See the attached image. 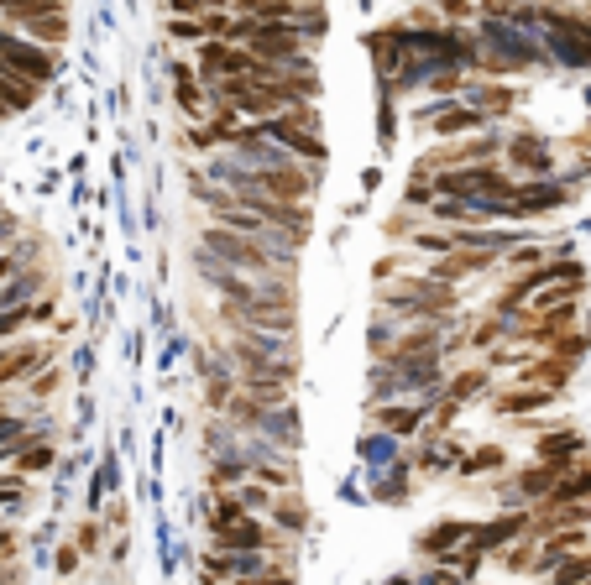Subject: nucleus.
Instances as JSON below:
<instances>
[{
    "label": "nucleus",
    "instance_id": "1",
    "mask_svg": "<svg viewBox=\"0 0 591 585\" xmlns=\"http://www.w3.org/2000/svg\"><path fill=\"white\" fill-rule=\"evenodd\" d=\"M377 303L388 314H398V319L435 324V319H445L450 309H456L461 293L450 288V283H435V277H398V283H388V288L377 293Z\"/></svg>",
    "mask_w": 591,
    "mask_h": 585
},
{
    "label": "nucleus",
    "instance_id": "2",
    "mask_svg": "<svg viewBox=\"0 0 591 585\" xmlns=\"http://www.w3.org/2000/svg\"><path fill=\"white\" fill-rule=\"evenodd\" d=\"M272 142L288 147L293 157H304V162H325V142H320V110L314 105H288L278 115H267V121H257Z\"/></svg>",
    "mask_w": 591,
    "mask_h": 585
},
{
    "label": "nucleus",
    "instance_id": "3",
    "mask_svg": "<svg viewBox=\"0 0 591 585\" xmlns=\"http://www.w3.org/2000/svg\"><path fill=\"white\" fill-rule=\"evenodd\" d=\"M0 63L16 68V74L32 79V84H48L58 74V58L42 48V42H32L27 32H16L11 21H0Z\"/></svg>",
    "mask_w": 591,
    "mask_h": 585
},
{
    "label": "nucleus",
    "instance_id": "4",
    "mask_svg": "<svg viewBox=\"0 0 591 585\" xmlns=\"http://www.w3.org/2000/svg\"><path fill=\"white\" fill-rule=\"evenodd\" d=\"M565 204H571V183L529 178V183H518V189H513L503 220H544V215H555V209H565Z\"/></svg>",
    "mask_w": 591,
    "mask_h": 585
},
{
    "label": "nucleus",
    "instance_id": "5",
    "mask_svg": "<svg viewBox=\"0 0 591 585\" xmlns=\"http://www.w3.org/2000/svg\"><path fill=\"white\" fill-rule=\"evenodd\" d=\"M503 162L518 168L524 178H555V147L544 142V131L534 126H518L508 142H503Z\"/></svg>",
    "mask_w": 591,
    "mask_h": 585
},
{
    "label": "nucleus",
    "instance_id": "6",
    "mask_svg": "<svg viewBox=\"0 0 591 585\" xmlns=\"http://www.w3.org/2000/svg\"><path fill=\"white\" fill-rule=\"evenodd\" d=\"M529 533H534V507H508V512H497V518L476 523L471 544L487 549V554H503L508 544H518V538H529Z\"/></svg>",
    "mask_w": 591,
    "mask_h": 585
},
{
    "label": "nucleus",
    "instance_id": "7",
    "mask_svg": "<svg viewBox=\"0 0 591 585\" xmlns=\"http://www.w3.org/2000/svg\"><path fill=\"white\" fill-rule=\"evenodd\" d=\"M471 533H476V523H466V518H440V523H429V528L414 538V549H419L424 559H435V565H450V559H456V549L466 544Z\"/></svg>",
    "mask_w": 591,
    "mask_h": 585
},
{
    "label": "nucleus",
    "instance_id": "8",
    "mask_svg": "<svg viewBox=\"0 0 591 585\" xmlns=\"http://www.w3.org/2000/svg\"><path fill=\"white\" fill-rule=\"evenodd\" d=\"M367 53H372V63H377V74L393 84V79L403 74V63L414 58V53H408V21H393V27H377V32L367 37Z\"/></svg>",
    "mask_w": 591,
    "mask_h": 585
},
{
    "label": "nucleus",
    "instance_id": "9",
    "mask_svg": "<svg viewBox=\"0 0 591 585\" xmlns=\"http://www.w3.org/2000/svg\"><path fill=\"white\" fill-rule=\"evenodd\" d=\"M424 418H429V403H424V397H398V403H372V424H377L382 434H393V439L419 434V429H424Z\"/></svg>",
    "mask_w": 591,
    "mask_h": 585
},
{
    "label": "nucleus",
    "instance_id": "10",
    "mask_svg": "<svg viewBox=\"0 0 591 585\" xmlns=\"http://www.w3.org/2000/svg\"><path fill=\"white\" fill-rule=\"evenodd\" d=\"M424 121H429V131H435L440 142H461V136L487 131V115L476 105H435V110H424Z\"/></svg>",
    "mask_w": 591,
    "mask_h": 585
},
{
    "label": "nucleus",
    "instance_id": "11",
    "mask_svg": "<svg viewBox=\"0 0 591 585\" xmlns=\"http://www.w3.org/2000/svg\"><path fill=\"white\" fill-rule=\"evenodd\" d=\"M272 565L262 554H236V549H215L210 544V554H204V580H252V575H267Z\"/></svg>",
    "mask_w": 591,
    "mask_h": 585
},
{
    "label": "nucleus",
    "instance_id": "12",
    "mask_svg": "<svg viewBox=\"0 0 591 585\" xmlns=\"http://www.w3.org/2000/svg\"><path fill=\"white\" fill-rule=\"evenodd\" d=\"M42 361H48V350H42L37 340H16V345H0V392H6L11 382H32Z\"/></svg>",
    "mask_w": 591,
    "mask_h": 585
},
{
    "label": "nucleus",
    "instance_id": "13",
    "mask_svg": "<svg viewBox=\"0 0 591 585\" xmlns=\"http://www.w3.org/2000/svg\"><path fill=\"white\" fill-rule=\"evenodd\" d=\"M571 377H576V361H565V356H555V350H544V356H534V361L518 366V377H513V382L565 392V387H571Z\"/></svg>",
    "mask_w": 591,
    "mask_h": 585
},
{
    "label": "nucleus",
    "instance_id": "14",
    "mask_svg": "<svg viewBox=\"0 0 591 585\" xmlns=\"http://www.w3.org/2000/svg\"><path fill=\"white\" fill-rule=\"evenodd\" d=\"M560 392H550V387H524V382H513V387H503L492 397V413L497 418H529V413H544L555 403Z\"/></svg>",
    "mask_w": 591,
    "mask_h": 585
},
{
    "label": "nucleus",
    "instance_id": "15",
    "mask_svg": "<svg viewBox=\"0 0 591 585\" xmlns=\"http://www.w3.org/2000/svg\"><path fill=\"white\" fill-rule=\"evenodd\" d=\"M466 460V450L456 439H440V434H424V444H419V455L408 460L414 471L424 476V481H435V476H445V471H456V465Z\"/></svg>",
    "mask_w": 591,
    "mask_h": 585
},
{
    "label": "nucleus",
    "instance_id": "16",
    "mask_svg": "<svg viewBox=\"0 0 591 585\" xmlns=\"http://www.w3.org/2000/svg\"><path fill=\"white\" fill-rule=\"evenodd\" d=\"M534 455H539V460H586V434L571 429V424L544 429V434L534 439Z\"/></svg>",
    "mask_w": 591,
    "mask_h": 585
},
{
    "label": "nucleus",
    "instance_id": "17",
    "mask_svg": "<svg viewBox=\"0 0 591 585\" xmlns=\"http://www.w3.org/2000/svg\"><path fill=\"white\" fill-rule=\"evenodd\" d=\"M173 100H178V110H184L189 121H199V115H204V105H210V89H204L199 68L173 63Z\"/></svg>",
    "mask_w": 591,
    "mask_h": 585
},
{
    "label": "nucleus",
    "instance_id": "18",
    "mask_svg": "<svg viewBox=\"0 0 591 585\" xmlns=\"http://www.w3.org/2000/svg\"><path fill=\"white\" fill-rule=\"evenodd\" d=\"M518 100H524V89H513V84H482V79H471L466 89V105H476L492 121V115H508Z\"/></svg>",
    "mask_w": 591,
    "mask_h": 585
},
{
    "label": "nucleus",
    "instance_id": "19",
    "mask_svg": "<svg viewBox=\"0 0 591 585\" xmlns=\"http://www.w3.org/2000/svg\"><path fill=\"white\" fill-rule=\"evenodd\" d=\"M37 95H42V84L21 79L16 68L0 63V110H6V115H21V110H32V105H37Z\"/></svg>",
    "mask_w": 591,
    "mask_h": 585
},
{
    "label": "nucleus",
    "instance_id": "20",
    "mask_svg": "<svg viewBox=\"0 0 591 585\" xmlns=\"http://www.w3.org/2000/svg\"><path fill=\"white\" fill-rule=\"evenodd\" d=\"M225 418H231L236 429L262 434V429H267V418H272V403H262V397H252V392H236L231 403H225Z\"/></svg>",
    "mask_w": 591,
    "mask_h": 585
},
{
    "label": "nucleus",
    "instance_id": "21",
    "mask_svg": "<svg viewBox=\"0 0 591 585\" xmlns=\"http://www.w3.org/2000/svg\"><path fill=\"white\" fill-rule=\"evenodd\" d=\"M492 471H508V450H503V444H476V450H466V460L456 465V476H461V481L492 476Z\"/></svg>",
    "mask_w": 591,
    "mask_h": 585
},
{
    "label": "nucleus",
    "instance_id": "22",
    "mask_svg": "<svg viewBox=\"0 0 591 585\" xmlns=\"http://www.w3.org/2000/svg\"><path fill=\"white\" fill-rule=\"evenodd\" d=\"M513 330H518V319H503V314H492V309H487V319H476V324H471L466 345H476V350H497L503 340H518Z\"/></svg>",
    "mask_w": 591,
    "mask_h": 585
},
{
    "label": "nucleus",
    "instance_id": "23",
    "mask_svg": "<svg viewBox=\"0 0 591 585\" xmlns=\"http://www.w3.org/2000/svg\"><path fill=\"white\" fill-rule=\"evenodd\" d=\"M487 387H492V371H487V366H466V371H456V377L445 382V397L466 408V403H476Z\"/></svg>",
    "mask_w": 591,
    "mask_h": 585
},
{
    "label": "nucleus",
    "instance_id": "24",
    "mask_svg": "<svg viewBox=\"0 0 591 585\" xmlns=\"http://www.w3.org/2000/svg\"><path fill=\"white\" fill-rule=\"evenodd\" d=\"M58 11H68V0H0V21H11V27H27V21Z\"/></svg>",
    "mask_w": 591,
    "mask_h": 585
},
{
    "label": "nucleus",
    "instance_id": "25",
    "mask_svg": "<svg viewBox=\"0 0 591 585\" xmlns=\"http://www.w3.org/2000/svg\"><path fill=\"white\" fill-rule=\"evenodd\" d=\"M53 460H58V450H53V444L48 439H27V444H21V450H16V476H48L53 471Z\"/></svg>",
    "mask_w": 591,
    "mask_h": 585
},
{
    "label": "nucleus",
    "instance_id": "26",
    "mask_svg": "<svg viewBox=\"0 0 591 585\" xmlns=\"http://www.w3.org/2000/svg\"><path fill=\"white\" fill-rule=\"evenodd\" d=\"M408 471H414L408 460L388 465V471H377V476H372V497H377V502H388V507H398V502L408 497Z\"/></svg>",
    "mask_w": 591,
    "mask_h": 585
},
{
    "label": "nucleus",
    "instance_id": "27",
    "mask_svg": "<svg viewBox=\"0 0 591 585\" xmlns=\"http://www.w3.org/2000/svg\"><path fill=\"white\" fill-rule=\"evenodd\" d=\"M272 518H278L288 533H304V528H309V507H304V497H299V486H288V491H278V497H272Z\"/></svg>",
    "mask_w": 591,
    "mask_h": 585
},
{
    "label": "nucleus",
    "instance_id": "28",
    "mask_svg": "<svg viewBox=\"0 0 591 585\" xmlns=\"http://www.w3.org/2000/svg\"><path fill=\"white\" fill-rule=\"evenodd\" d=\"M262 434L278 444V450H299V408H272Z\"/></svg>",
    "mask_w": 591,
    "mask_h": 585
},
{
    "label": "nucleus",
    "instance_id": "29",
    "mask_svg": "<svg viewBox=\"0 0 591 585\" xmlns=\"http://www.w3.org/2000/svg\"><path fill=\"white\" fill-rule=\"evenodd\" d=\"M42 288V272H16L6 288H0V309H32V293Z\"/></svg>",
    "mask_w": 591,
    "mask_h": 585
},
{
    "label": "nucleus",
    "instance_id": "30",
    "mask_svg": "<svg viewBox=\"0 0 591 585\" xmlns=\"http://www.w3.org/2000/svg\"><path fill=\"white\" fill-rule=\"evenodd\" d=\"M440 199V189H435V173H424V168H414L408 173V183H403V209H429Z\"/></svg>",
    "mask_w": 591,
    "mask_h": 585
},
{
    "label": "nucleus",
    "instance_id": "31",
    "mask_svg": "<svg viewBox=\"0 0 591 585\" xmlns=\"http://www.w3.org/2000/svg\"><path fill=\"white\" fill-rule=\"evenodd\" d=\"M497 559H503V570H513V575H534V565H539V538L534 533L518 538V544H508Z\"/></svg>",
    "mask_w": 591,
    "mask_h": 585
},
{
    "label": "nucleus",
    "instance_id": "32",
    "mask_svg": "<svg viewBox=\"0 0 591 585\" xmlns=\"http://www.w3.org/2000/svg\"><path fill=\"white\" fill-rule=\"evenodd\" d=\"M236 481H252V460H241V455H220L210 465V486H236Z\"/></svg>",
    "mask_w": 591,
    "mask_h": 585
},
{
    "label": "nucleus",
    "instance_id": "33",
    "mask_svg": "<svg viewBox=\"0 0 591 585\" xmlns=\"http://www.w3.org/2000/svg\"><path fill=\"white\" fill-rule=\"evenodd\" d=\"M361 460H367L372 471H388V465H398V460H393V434H382V429H377V439L367 434V439H361Z\"/></svg>",
    "mask_w": 591,
    "mask_h": 585
},
{
    "label": "nucleus",
    "instance_id": "34",
    "mask_svg": "<svg viewBox=\"0 0 591 585\" xmlns=\"http://www.w3.org/2000/svg\"><path fill=\"white\" fill-rule=\"evenodd\" d=\"M398 324H388V319H382V324H372V335H367V350H372V361H388L393 356V350H398Z\"/></svg>",
    "mask_w": 591,
    "mask_h": 585
},
{
    "label": "nucleus",
    "instance_id": "35",
    "mask_svg": "<svg viewBox=\"0 0 591 585\" xmlns=\"http://www.w3.org/2000/svg\"><path fill=\"white\" fill-rule=\"evenodd\" d=\"M236 497H241V502H246V512L257 518V512H272V497H278V491L262 486V481H241V486H236Z\"/></svg>",
    "mask_w": 591,
    "mask_h": 585
},
{
    "label": "nucleus",
    "instance_id": "36",
    "mask_svg": "<svg viewBox=\"0 0 591 585\" xmlns=\"http://www.w3.org/2000/svg\"><path fill=\"white\" fill-rule=\"evenodd\" d=\"M27 439H32V424H27V418H16V413H0V444H6V450H21Z\"/></svg>",
    "mask_w": 591,
    "mask_h": 585
},
{
    "label": "nucleus",
    "instance_id": "37",
    "mask_svg": "<svg viewBox=\"0 0 591 585\" xmlns=\"http://www.w3.org/2000/svg\"><path fill=\"white\" fill-rule=\"evenodd\" d=\"M586 350H591V330H581V324H576V330H565V335L555 340V356H565V361H581Z\"/></svg>",
    "mask_w": 591,
    "mask_h": 585
},
{
    "label": "nucleus",
    "instance_id": "38",
    "mask_svg": "<svg viewBox=\"0 0 591 585\" xmlns=\"http://www.w3.org/2000/svg\"><path fill=\"white\" fill-rule=\"evenodd\" d=\"M204 16H210V11H204ZM204 16H173V21H168V32H173V37H184V42H194V37L210 42V27H204Z\"/></svg>",
    "mask_w": 591,
    "mask_h": 585
},
{
    "label": "nucleus",
    "instance_id": "39",
    "mask_svg": "<svg viewBox=\"0 0 591 585\" xmlns=\"http://www.w3.org/2000/svg\"><path fill=\"white\" fill-rule=\"evenodd\" d=\"M476 6H482V16H503V21H518L524 16L534 0H476Z\"/></svg>",
    "mask_w": 591,
    "mask_h": 585
},
{
    "label": "nucleus",
    "instance_id": "40",
    "mask_svg": "<svg viewBox=\"0 0 591 585\" xmlns=\"http://www.w3.org/2000/svg\"><path fill=\"white\" fill-rule=\"evenodd\" d=\"M58 387H63V371H58V366H42L37 377L27 382V392H32V397H53Z\"/></svg>",
    "mask_w": 591,
    "mask_h": 585
},
{
    "label": "nucleus",
    "instance_id": "41",
    "mask_svg": "<svg viewBox=\"0 0 591 585\" xmlns=\"http://www.w3.org/2000/svg\"><path fill=\"white\" fill-rule=\"evenodd\" d=\"M419 585H471L461 570H450V565H435V570H424L419 575Z\"/></svg>",
    "mask_w": 591,
    "mask_h": 585
},
{
    "label": "nucleus",
    "instance_id": "42",
    "mask_svg": "<svg viewBox=\"0 0 591 585\" xmlns=\"http://www.w3.org/2000/svg\"><path fill=\"white\" fill-rule=\"evenodd\" d=\"M476 11H482L476 0H440V16H445V21H471Z\"/></svg>",
    "mask_w": 591,
    "mask_h": 585
},
{
    "label": "nucleus",
    "instance_id": "43",
    "mask_svg": "<svg viewBox=\"0 0 591 585\" xmlns=\"http://www.w3.org/2000/svg\"><path fill=\"white\" fill-rule=\"evenodd\" d=\"M74 544L84 549V559L100 554V523H79V528H74Z\"/></svg>",
    "mask_w": 591,
    "mask_h": 585
},
{
    "label": "nucleus",
    "instance_id": "44",
    "mask_svg": "<svg viewBox=\"0 0 591 585\" xmlns=\"http://www.w3.org/2000/svg\"><path fill=\"white\" fill-rule=\"evenodd\" d=\"M79 559H84L79 544H63V549H58V575H74V570H79Z\"/></svg>",
    "mask_w": 591,
    "mask_h": 585
},
{
    "label": "nucleus",
    "instance_id": "45",
    "mask_svg": "<svg viewBox=\"0 0 591 585\" xmlns=\"http://www.w3.org/2000/svg\"><path fill=\"white\" fill-rule=\"evenodd\" d=\"M414 215H419V209H408V215H393V220H388V236H408V225H414Z\"/></svg>",
    "mask_w": 591,
    "mask_h": 585
},
{
    "label": "nucleus",
    "instance_id": "46",
    "mask_svg": "<svg viewBox=\"0 0 591 585\" xmlns=\"http://www.w3.org/2000/svg\"><path fill=\"white\" fill-rule=\"evenodd\" d=\"M11 554H16V528L0 523V559H11Z\"/></svg>",
    "mask_w": 591,
    "mask_h": 585
},
{
    "label": "nucleus",
    "instance_id": "47",
    "mask_svg": "<svg viewBox=\"0 0 591 585\" xmlns=\"http://www.w3.org/2000/svg\"><path fill=\"white\" fill-rule=\"evenodd\" d=\"M16 262H21V256L11 251V256H0V288H6L11 283V277H16Z\"/></svg>",
    "mask_w": 591,
    "mask_h": 585
},
{
    "label": "nucleus",
    "instance_id": "48",
    "mask_svg": "<svg viewBox=\"0 0 591 585\" xmlns=\"http://www.w3.org/2000/svg\"><path fill=\"white\" fill-rule=\"evenodd\" d=\"M388 585H419V575H408V570H398V575H388Z\"/></svg>",
    "mask_w": 591,
    "mask_h": 585
},
{
    "label": "nucleus",
    "instance_id": "49",
    "mask_svg": "<svg viewBox=\"0 0 591 585\" xmlns=\"http://www.w3.org/2000/svg\"><path fill=\"white\" fill-rule=\"evenodd\" d=\"M11 236H16V220H0V246H6Z\"/></svg>",
    "mask_w": 591,
    "mask_h": 585
},
{
    "label": "nucleus",
    "instance_id": "50",
    "mask_svg": "<svg viewBox=\"0 0 591 585\" xmlns=\"http://www.w3.org/2000/svg\"><path fill=\"white\" fill-rule=\"evenodd\" d=\"M16 580H21V570H16V565H11V570H0V585H16Z\"/></svg>",
    "mask_w": 591,
    "mask_h": 585
},
{
    "label": "nucleus",
    "instance_id": "51",
    "mask_svg": "<svg viewBox=\"0 0 591 585\" xmlns=\"http://www.w3.org/2000/svg\"><path fill=\"white\" fill-rule=\"evenodd\" d=\"M586 16H591V6H586Z\"/></svg>",
    "mask_w": 591,
    "mask_h": 585
}]
</instances>
